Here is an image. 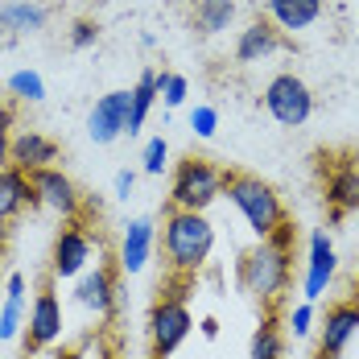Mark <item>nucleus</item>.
Instances as JSON below:
<instances>
[{
  "label": "nucleus",
  "instance_id": "obj_1",
  "mask_svg": "<svg viewBox=\"0 0 359 359\" xmlns=\"http://www.w3.org/2000/svg\"><path fill=\"white\" fill-rule=\"evenodd\" d=\"M215 252V227L198 211H170L161 223V256L174 277H194Z\"/></svg>",
  "mask_w": 359,
  "mask_h": 359
},
{
  "label": "nucleus",
  "instance_id": "obj_2",
  "mask_svg": "<svg viewBox=\"0 0 359 359\" xmlns=\"http://www.w3.org/2000/svg\"><path fill=\"white\" fill-rule=\"evenodd\" d=\"M223 194H227V203L244 215V223L256 231V240H269V236L289 219L281 194H277L269 182H260L256 174H227Z\"/></svg>",
  "mask_w": 359,
  "mask_h": 359
},
{
  "label": "nucleus",
  "instance_id": "obj_3",
  "mask_svg": "<svg viewBox=\"0 0 359 359\" xmlns=\"http://www.w3.org/2000/svg\"><path fill=\"white\" fill-rule=\"evenodd\" d=\"M289 277H293V252L277 248V244H269V240H260L252 252L240 256V285H244V293H252L260 306H273V302L289 289Z\"/></svg>",
  "mask_w": 359,
  "mask_h": 359
},
{
  "label": "nucleus",
  "instance_id": "obj_4",
  "mask_svg": "<svg viewBox=\"0 0 359 359\" xmlns=\"http://www.w3.org/2000/svg\"><path fill=\"white\" fill-rule=\"evenodd\" d=\"M227 174L207 157H186L174 170V186H170V211H198L207 215V207L223 198Z\"/></svg>",
  "mask_w": 359,
  "mask_h": 359
},
{
  "label": "nucleus",
  "instance_id": "obj_5",
  "mask_svg": "<svg viewBox=\"0 0 359 359\" xmlns=\"http://www.w3.org/2000/svg\"><path fill=\"white\" fill-rule=\"evenodd\" d=\"M194 330V318L186 310V293L170 289L153 302L149 310V343H153V355L157 359H170L186 343V334Z\"/></svg>",
  "mask_w": 359,
  "mask_h": 359
},
{
  "label": "nucleus",
  "instance_id": "obj_6",
  "mask_svg": "<svg viewBox=\"0 0 359 359\" xmlns=\"http://www.w3.org/2000/svg\"><path fill=\"white\" fill-rule=\"evenodd\" d=\"M264 111L281 124V128H302L314 116V91L306 87V79L297 74H277L264 87Z\"/></svg>",
  "mask_w": 359,
  "mask_h": 359
},
{
  "label": "nucleus",
  "instance_id": "obj_7",
  "mask_svg": "<svg viewBox=\"0 0 359 359\" xmlns=\"http://www.w3.org/2000/svg\"><path fill=\"white\" fill-rule=\"evenodd\" d=\"M326 161V182H323V198L330 207V223L359 211V153H343V157H323Z\"/></svg>",
  "mask_w": 359,
  "mask_h": 359
},
{
  "label": "nucleus",
  "instance_id": "obj_8",
  "mask_svg": "<svg viewBox=\"0 0 359 359\" xmlns=\"http://www.w3.org/2000/svg\"><path fill=\"white\" fill-rule=\"evenodd\" d=\"M91 252H95V240H91L87 223L71 219V223L54 236V252H50V277H54V281L83 277V269L91 264Z\"/></svg>",
  "mask_w": 359,
  "mask_h": 359
},
{
  "label": "nucleus",
  "instance_id": "obj_9",
  "mask_svg": "<svg viewBox=\"0 0 359 359\" xmlns=\"http://www.w3.org/2000/svg\"><path fill=\"white\" fill-rule=\"evenodd\" d=\"M29 182H34L37 207H50L54 215H62L67 223H71V219H79V211H83V194H79V186H74L62 170H54V165L34 170V174H29Z\"/></svg>",
  "mask_w": 359,
  "mask_h": 359
},
{
  "label": "nucleus",
  "instance_id": "obj_10",
  "mask_svg": "<svg viewBox=\"0 0 359 359\" xmlns=\"http://www.w3.org/2000/svg\"><path fill=\"white\" fill-rule=\"evenodd\" d=\"M355 330H359V302H334L323 318L314 359H339L347 351V343L355 339Z\"/></svg>",
  "mask_w": 359,
  "mask_h": 359
},
{
  "label": "nucleus",
  "instance_id": "obj_11",
  "mask_svg": "<svg viewBox=\"0 0 359 359\" xmlns=\"http://www.w3.org/2000/svg\"><path fill=\"white\" fill-rule=\"evenodd\" d=\"M128 116H133V91H108L104 100H95V108L87 116L91 141L111 144L120 133H128Z\"/></svg>",
  "mask_w": 359,
  "mask_h": 359
},
{
  "label": "nucleus",
  "instance_id": "obj_12",
  "mask_svg": "<svg viewBox=\"0 0 359 359\" xmlns=\"http://www.w3.org/2000/svg\"><path fill=\"white\" fill-rule=\"evenodd\" d=\"M58 334H62V302H58V293H54V281H46V285L37 289L34 306H29V334H25V347H29V351L50 347V343H58Z\"/></svg>",
  "mask_w": 359,
  "mask_h": 359
},
{
  "label": "nucleus",
  "instance_id": "obj_13",
  "mask_svg": "<svg viewBox=\"0 0 359 359\" xmlns=\"http://www.w3.org/2000/svg\"><path fill=\"white\" fill-rule=\"evenodd\" d=\"M334 269H339V256H334L330 236H326V231H314V236H310V260H306L302 297H306V302H318L326 293V285H330V277H334Z\"/></svg>",
  "mask_w": 359,
  "mask_h": 359
},
{
  "label": "nucleus",
  "instance_id": "obj_14",
  "mask_svg": "<svg viewBox=\"0 0 359 359\" xmlns=\"http://www.w3.org/2000/svg\"><path fill=\"white\" fill-rule=\"evenodd\" d=\"M74 302L83 310H91L95 318H111L116 314V273H111V264H95V273H87L79 281Z\"/></svg>",
  "mask_w": 359,
  "mask_h": 359
},
{
  "label": "nucleus",
  "instance_id": "obj_15",
  "mask_svg": "<svg viewBox=\"0 0 359 359\" xmlns=\"http://www.w3.org/2000/svg\"><path fill=\"white\" fill-rule=\"evenodd\" d=\"M54 161H58V144L50 141V137H41L34 128L8 137V165L34 174V170H46V165H54Z\"/></svg>",
  "mask_w": 359,
  "mask_h": 359
},
{
  "label": "nucleus",
  "instance_id": "obj_16",
  "mask_svg": "<svg viewBox=\"0 0 359 359\" xmlns=\"http://www.w3.org/2000/svg\"><path fill=\"white\" fill-rule=\"evenodd\" d=\"M29 207H37L29 174L17 170V165H4V170H0V223L17 219L21 211H29Z\"/></svg>",
  "mask_w": 359,
  "mask_h": 359
},
{
  "label": "nucleus",
  "instance_id": "obj_17",
  "mask_svg": "<svg viewBox=\"0 0 359 359\" xmlns=\"http://www.w3.org/2000/svg\"><path fill=\"white\" fill-rule=\"evenodd\" d=\"M264 8H269V21L281 34H297V29H310L323 17L326 0H269Z\"/></svg>",
  "mask_w": 359,
  "mask_h": 359
},
{
  "label": "nucleus",
  "instance_id": "obj_18",
  "mask_svg": "<svg viewBox=\"0 0 359 359\" xmlns=\"http://www.w3.org/2000/svg\"><path fill=\"white\" fill-rule=\"evenodd\" d=\"M285 46L281 29L273 21H252L248 29H240V41H236V62H264L269 54H277Z\"/></svg>",
  "mask_w": 359,
  "mask_h": 359
},
{
  "label": "nucleus",
  "instance_id": "obj_19",
  "mask_svg": "<svg viewBox=\"0 0 359 359\" xmlns=\"http://www.w3.org/2000/svg\"><path fill=\"white\" fill-rule=\"evenodd\" d=\"M153 256V219H133L124 227V240H120V269L124 273H141Z\"/></svg>",
  "mask_w": 359,
  "mask_h": 359
},
{
  "label": "nucleus",
  "instance_id": "obj_20",
  "mask_svg": "<svg viewBox=\"0 0 359 359\" xmlns=\"http://www.w3.org/2000/svg\"><path fill=\"white\" fill-rule=\"evenodd\" d=\"M46 8L34 4V0H4L0 4V29H8V34H37V29H46Z\"/></svg>",
  "mask_w": 359,
  "mask_h": 359
},
{
  "label": "nucleus",
  "instance_id": "obj_21",
  "mask_svg": "<svg viewBox=\"0 0 359 359\" xmlns=\"http://www.w3.org/2000/svg\"><path fill=\"white\" fill-rule=\"evenodd\" d=\"M21 318H25V277L8 273V281H4V306H0V339H17Z\"/></svg>",
  "mask_w": 359,
  "mask_h": 359
},
{
  "label": "nucleus",
  "instance_id": "obj_22",
  "mask_svg": "<svg viewBox=\"0 0 359 359\" xmlns=\"http://www.w3.org/2000/svg\"><path fill=\"white\" fill-rule=\"evenodd\" d=\"M252 359H285V330L273 310H264V318L252 334Z\"/></svg>",
  "mask_w": 359,
  "mask_h": 359
},
{
  "label": "nucleus",
  "instance_id": "obj_23",
  "mask_svg": "<svg viewBox=\"0 0 359 359\" xmlns=\"http://www.w3.org/2000/svg\"><path fill=\"white\" fill-rule=\"evenodd\" d=\"M157 95H161L157 71H144L141 79H137V87H133V116H128V137L144 128V120H149V111H153V104H157Z\"/></svg>",
  "mask_w": 359,
  "mask_h": 359
},
{
  "label": "nucleus",
  "instance_id": "obj_24",
  "mask_svg": "<svg viewBox=\"0 0 359 359\" xmlns=\"http://www.w3.org/2000/svg\"><path fill=\"white\" fill-rule=\"evenodd\" d=\"M231 17H236V0H198V8H194V25L207 37L223 34L231 25Z\"/></svg>",
  "mask_w": 359,
  "mask_h": 359
},
{
  "label": "nucleus",
  "instance_id": "obj_25",
  "mask_svg": "<svg viewBox=\"0 0 359 359\" xmlns=\"http://www.w3.org/2000/svg\"><path fill=\"white\" fill-rule=\"evenodd\" d=\"M8 91L17 100H25V104H41L46 100V79L37 71H17V74H8Z\"/></svg>",
  "mask_w": 359,
  "mask_h": 359
},
{
  "label": "nucleus",
  "instance_id": "obj_26",
  "mask_svg": "<svg viewBox=\"0 0 359 359\" xmlns=\"http://www.w3.org/2000/svg\"><path fill=\"white\" fill-rule=\"evenodd\" d=\"M170 165V144H165V137H153V141L144 144V161H141V170L149 174V178H157L161 170Z\"/></svg>",
  "mask_w": 359,
  "mask_h": 359
},
{
  "label": "nucleus",
  "instance_id": "obj_27",
  "mask_svg": "<svg viewBox=\"0 0 359 359\" xmlns=\"http://www.w3.org/2000/svg\"><path fill=\"white\" fill-rule=\"evenodd\" d=\"M157 83H161V100H165V108H182L186 104V79L182 74H174V71H161L157 74Z\"/></svg>",
  "mask_w": 359,
  "mask_h": 359
},
{
  "label": "nucleus",
  "instance_id": "obj_28",
  "mask_svg": "<svg viewBox=\"0 0 359 359\" xmlns=\"http://www.w3.org/2000/svg\"><path fill=\"white\" fill-rule=\"evenodd\" d=\"M190 128H194L203 141H211V137H215V128H219V111L207 108V104H198V108L190 111Z\"/></svg>",
  "mask_w": 359,
  "mask_h": 359
},
{
  "label": "nucleus",
  "instance_id": "obj_29",
  "mask_svg": "<svg viewBox=\"0 0 359 359\" xmlns=\"http://www.w3.org/2000/svg\"><path fill=\"white\" fill-rule=\"evenodd\" d=\"M289 330H293V339H306V334L314 330V302L293 306V314H289Z\"/></svg>",
  "mask_w": 359,
  "mask_h": 359
},
{
  "label": "nucleus",
  "instance_id": "obj_30",
  "mask_svg": "<svg viewBox=\"0 0 359 359\" xmlns=\"http://www.w3.org/2000/svg\"><path fill=\"white\" fill-rule=\"evenodd\" d=\"M100 41V25L95 21H74L71 25V46L74 50H91Z\"/></svg>",
  "mask_w": 359,
  "mask_h": 359
},
{
  "label": "nucleus",
  "instance_id": "obj_31",
  "mask_svg": "<svg viewBox=\"0 0 359 359\" xmlns=\"http://www.w3.org/2000/svg\"><path fill=\"white\" fill-rule=\"evenodd\" d=\"M269 244H277V248H285V252H293V244H297V223L293 219H285L273 236H269Z\"/></svg>",
  "mask_w": 359,
  "mask_h": 359
},
{
  "label": "nucleus",
  "instance_id": "obj_32",
  "mask_svg": "<svg viewBox=\"0 0 359 359\" xmlns=\"http://www.w3.org/2000/svg\"><path fill=\"white\" fill-rule=\"evenodd\" d=\"M13 124H17V108H13L8 100H0V137H8Z\"/></svg>",
  "mask_w": 359,
  "mask_h": 359
},
{
  "label": "nucleus",
  "instance_id": "obj_33",
  "mask_svg": "<svg viewBox=\"0 0 359 359\" xmlns=\"http://www.w3.org/2000/svg\"><path fill=\"white\" fill-rule=\"evenodd\" d=\"M133 186H137V174H133V170H120V174H116V194H120V198H128Z\"/></svg>",
  "mask_w": 359,
  "mask_h": 359
},
{
  "label": "nucleus",
  "instance_id": "obj_34",
  "mask_svg": "<svg viewBox=\"0 0 359 359\" xmlns=\"http://www.w3.org/2000/svg\"><path fill=\"white\" fill-rule=\"evenodd\" d=\"M198 330H203V339H219V318H203Z\"/></svg>",
  "mask_w": 359,
  "mask_h": 359
},
{
  "label": "nucleus",
  "instance_id": "obj_35",
  "mask_svg": "<svg viewBox=\"0 0 359 359\" xmlns=\"http://www.w3.org/2000/svg\"><path fill=\"white\" fill-rule=\"evenodd\" d=\"M8 165V137H0V170Z\"/></svg>",
  "mask_w": 359,
  "mask_h": 359
},
{
  "label": "nucleus",
  "instance_id": "obj_36",
  "mask_svg": "<svg viewBox=\"0 0 359 359\" xmlns=\"http://www.w3.org/2000/svg\"><path fill=\"white\" fill-rule=\"evenodd\" d=\"M58 359H79V351H67V355H58Z\"/></svg>",
  "mask_w": 359,
  "mask_h": 359
},
{
  "label": "nucleus",
  "instance_id": "obj_37",
  "mask_svg": "<svg viewBox=\"0 0 359 359\" xmlns=\"http://www.w3.org/2000/svg\"><path fill=\"white\" fill-rule=\"evenodd\" d=\"M100 359H111V355H108V351H104V355H100Z\"/></svg>",
  "mask_w": 359,
  "mask_h": 359
},
{
  "label": "nucleus",
  "instance_id": "obj_38",
  "mask_svg": "<svg viewBox=\"0 0 359 359\" xmlns=\"http://www.w3.org/2000/svg\"><path fill=\"white\" fill-rule=\"evenodd\" d=\"M25 359H29V355H25Z\"/></svg>",
  "mask_w": 359,
  "mask_h": 359
}]
</instances>
